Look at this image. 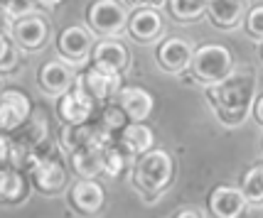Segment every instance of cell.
I'll return each mask as SVG.
<instances>
[{"label": "cell", "instance_id": "1", "mask_svg": "<svg viewBox=\"0 0 263 218\" xmlns=\"http://www.w3.org/2000/svg\"><path fill=\"white\" fill-rule=\"evenodd\" d=\"M204 96L224 125H241L256 101V76L253 71H231L227 79L209 83Z\"/></svg>", "mask_w": 263, "mask_h": 218}, {"label": "cell", "instance_id": "2", "mask_svg": "<svg viewBox=\"0 0 263 218\" xmlns=\"http://www.w3.org/2000/svg\"><path fill=\"white\" fill-rule=\"evenodd\" d=\"M172 177H175V162L167 149L150 147L133 162V182L145 194V199H150V194L160 196L172 184Z\"/></svg>", "mask_w": 263, "mask_h": 218}, {"label": "cell", "instance_id": "3", "mask_svg": "<svg viewBox=\"0 0 263 218\" xmlns=\"http://www.w3.org/2000/svg\"><path fill=\"white\" fill-rule=\"evenodd\" d=\"M190 69L197 81L209 86V83L227 79L234 71V57H231L229 47L224 45H202L195 47V54L190 59Z\"/></svg>", "mask_w": 263, "mask_h": 218}, {"label": "cell", "instance_id": "4", "mask_svg": "<svg viewBox=\"0 0 263 218\" xmlns=\"http://www.w3.org/2000/svg\"><path fill=\"white\" fill-rule=\"evenodd\" d=\"M128 15L121 0H91L86 8V27L99 37H116L126 30Z\"/></svg>", "mask_w": 263, "mask_h": 218}, {"label": "cell", "instance_id": "5", "mask_svg": "<svg viewBox=\"0 0 263 218\" xmlns=\"http://www.w3.org/2000/svg\"><path fill=\"white\" fill-rule=\"evenodd\" d=\"M10 37L25 52H40L49 42L52 27H49V20H47L45 15L32 10V12H27V15H20V17L12 20Z\"/></svg>", "mask_w": 263, "mask_h": 218}, {"label": "cell", "instance_id": "6", "mask_svg": "<svg viewBox=\"0 0 263 218\" xmlns=\"http://www.w3.org/2000/svg\"><path fill=\"white\" fill-rule=\"evenodd\" d=\"M93 96L86 89L81 79L77 76L74 83L69 86L64 93H59V101H57V115L62 118V123H71V125H79V123H86L91 120L93 115Z\"/></svg>", "mask_w": 263, "mask_h": 218}, {"label": "cell", "instance_id": "7", "mask_svg": "<svg viewBox=\"0 0 263 218\" xmlns=\"http://www.w3.org/2000/svg\"><path fill=\"white\" fill-rule=\"evenodd\" d=\"M10 135H12V140L34 147L40 160L47 157V155H52V152H57L54 140L49 138V118H47V113L42 108H32L30 118H27L15 133H10Z\"/></svg>", "mask_w": 263, "mask_h": 218}, {"label": "cell", "instance_id": "8", "mask_svg": "<svg viewBox=\"0 0 263 218\" xmlns=\"http://www.w3.org/2000/svg\"><path fill=\"white\" fill-rule=\"evenodd\" d=\"M93 49V32L79 25H69L64 27L57 37V52L62 61H67L69 67H79L91 57Z\"/></svg>", "mask_w": 263, "mask_h": 218}, {"label": "cell", "instance_id": "9", "mask_svg": "<svg viewBox=\"0 0 263 218\" xmlns=\"http://www.w3.org/2000/svg\"><path fill=\"white\" fill-rule=\"evenodd\" d=\"M27 174H30V184L45 196H54L67 186V167L57 157V152L37 160V164Z\"/></svg>", "mask_w": 263, "mask_h": 218}, {"label": "cell", "instance_id": "10", "mask_svg": "<svg viewBox=\"0 0 263 218\" xmlns=\"http://www.w3.org/2000/svg\"><path fill=\"white\" fill-rule=\"evenodd\" d=\"M114 138L116 135L106 133V130L99 125V120H96V123L86 120V123H79V125L64 123L62 130H59V147L64 149L67 155H71V152L86 147V145H108Z\"/></svg>", "mask_w": 263, "mask_h": 218}, {"label": "cell", "instance_id": "11", "mask_svg": "<svg viewBox=\"0 0 263 218\" xmlns=\"http://www.w3.org/2000/svg\"><path fill=\"white\" fill-rule=\"evenodd\" d=\"M32 113V101L20 89H5L0 93V133H15Z\"/></svg>", "mask_w": 263, "mask_h": 218}, {"label": "cell", "instance_id": "12", "mask_svg": "<svg viewBox=\"0 0 263 218\" xmlns=\"http://www.w3.org/2000/svg\"><path fill=\"white\" fill-rule=\"evenodd\" d=\"M121 76H123V74L106 71V69H101V67H96V64L86 67V69H84V74H79L84 89L91 93L96 103H108L111 98H116V96H118L121 86H123V83H121Z\"/></svg>", "mask_w": 263, "mask_h": 218}, {"label": "cell", "instance_id": "13", "mask_svg": "<svg viewBox=\"0 0 263 218\" xmlns=\"http://www.w3.org/2000/svg\"><path fill=\"white\" fill-rule=\"evenodd\" d=\"M249 206V199L243 196L241 186H229V184H219L212 189L206 211L217 218H239Z\"/></svg>", "mask_w": 263, "mask_h": 218}, {"label": "cell", "instance_id": "14", "mask_svg": "<svg viewBox=\"0 0 263 218\" xmlns=\"http://www.w3.org/2000/svg\"><path fill=\"white\" fill-rule=\"evenodd\" d=\"M106 204V191L96 179H86L79 177V182L69 186V206L81 216H91L99 213Z\"/></svg>", "mask_w": 263, "mask_h": 218}, {"label": "cell", "instance_id": "15", "mask_svg": "<svg viewBox=\"0 0 263 218\" xmlns=\"http://www.w3.org/2000/svg\"><path fill=\"white\" fill-rule=\"evenodd\" d=\"M128 35L140 45H150L165 32V20L158 8H136L128 15Z\"/></svg>", "mask_w": 263, "mask_h": 218}, {"label": "cell", "instance_id": "16", "mask_svg": "<svg viewBox=\"0 0 263 218\" xmlns=\"http://www.w3.org/2000/svg\"><path fill=\"white\" fill-rule=\"evenodd\" d=\"M195 54V47L192 42H187L182 37H167L162 39L160 47H158V64L160 69L170 71V74H180L182 69L190 67V59Z\"/></svg>", "mask_w": 263, "mask_h": 218}, {"label": "cell", "instance_id": "17", "mask_svg": "<svg viewBox=\"0 0 263 218\" xmlns=\"http://www.w3.org/2000/svg\"><path fill=\"white\" fill-rule=\"evenodd\" d=\"M116 101L126 111L128 120H136V123L148 120L150 113H153V108H155L153 93H150L148 89H143V86H121Z\"/></svg>", "mask_w": 263, "mask_h": 218}, {"label": "cell", "instance_id": "18", "mask_svg": "<svg viewBox=\"0 0 263 218\" xmlns=\"http://www.w3.org/2000/svg\"><path fill=\"white\" fill-rule=\"evenodd\" d=\"M91 64H96V67H101L106 71L123 74L128 69V64H130V57H128V49L123 42H118V39H101L91 49Z\"/></svg>", "mask_w": 263, "mask_h": 218}, {"label": "cell", "instance_id": "19", "mask_svg": "<svg viewBox=\"0 0 263 218\" xmlns=\"http://www.w3.org/2000/svg\"><path fill=\"white\" fill-rule=\"evenodd\" d=\"M30 194V179L23 169L15 167H0V204H23Z\"/></svg>", "mask_w": 263, "mask_h": 218}, {"label": "cell", "instance_id": "20", "mask_svg": "<svg viewBox=\"0 0 263 218\" xmlns=\"http://www.w3.org/2000/svg\"><path fill=\"white\" fill-rule=\"evenodd\" d=\"M74 71L69 67L67 61H47L42 64V69H40V89L49 96H59V93H64L74 83Z\"/></svg>", "mask_w": 263, "mask_h": 218}, {"label": "cell", "instance_id": "21", "mask_svg": "<svg viewBox=\"0 0 263 218\" xmlns=\"http://www.w3.org/2000/svg\"><path fill=\"white\" fill-rule=\"evenodd\" d=\"M116 140H118V145L126 149L128 155H133V157L148 152L150 147H155V135H153V130L145 125V120H143V123L130 120V123L116 135Z\"/></svg>", "mask_w": 263, "mask_h": 218}, {"label": "cell", "instance_id": "22", "mask_svg": "<svg viewBox=\"0 0 263 218\" xmlns=\"http://www.w3.org/2000/svg\"><path fill=\"white\" fill-rule=\"evenodd\" d=\"M204 15L219 30H234L243 20V5L241 0H206Z\"/></svg>", "mask_w": 263, "mask_h": 218}, {"label": "cell", "instance_id": "23", "mask_svg": "<svg viewBox=\"0 0 263 218\" xmlns=\"http://www.w3.org/2000/svg\"><path fill=\"white\" fill-rule=\"evenodd\" d=\"M103 149L106 145H86V147L71 152V167L79 177L96 179L103 174Z\"/></svg>", "mask_w": 263, "mask_h": 218}, {"label": "cell", "instance_id": "24", "mask_svg": "<svg viewBox=\"0 0 263 218\" xmlns=\"http://www.w3.org/2000/svg\"><path fill=\"white\" fill-rule=\"evenodd\" d=\"M133 155H128L126 149L118 145V140H111L103 149V174L106 177H121L126 169H133Z\"/></svg>", "mask_w": 263, "mask_h": 218}, {"label": "cell", "instance_id": "25", "mask_svg": "<svg viewBox=\"0 0 263 218\" xmlns=\"http://www.w3.org/2000/svg\"><path fill=\"white\" fill-rule=\"evenodd\" d=\"M165 5L177 23H195L206 12V0H165Z\"/></svg>", "mask_w": 263, "mask_h": 218}, {"label": "cell", "instance_id": "26", "mask_svg": "<svg viewBox=\"0 0 263 218\" xmlns=\"http://www.w3.org/2000/svg\"><path fill=\"white\" fill-rule=\"evenodd\" d=\"M241 191L249 199V204H263V164H256L243 172Z\"/></svg>", "mask_w": 263, "mask_h": 218}, {"label": "cell", "instance_id": "27", "mask_svg": "<svg viewBox=\"0 0 263 218\" xmlns=\"http://www.w3.org/2000/svg\"><path fill=\"white\" fill-rule=\"evenodd\" d=\"M128 123H130V120H128L126 111L118 105V101H116V103H106L101 115H99V125H101L106 133H111V135H118Z\"/></svg>", "mask_w": 263, "mask_h": 218}, {"label": "cell", "instance_id": "28", "mask_svg": "<svg viewBox=\"0 0 263 218\" xmlns=\"http://www.w3.org/2000/svg\"><path fill=\"white\" fill-rule=\"evenodd\" d=\"M20 67V47L10 32H0V74L15 71Z\"/></svg>", "mask_w": 263, "mask_h": 218}, {"label": "cell", "instance_id": "29", "mask_svg": "<svg viewBox=\"0 0 263 218\" xmlns=\"http://www.w3.org/2000/svg\"><path fill=\"white\" fill-rule=\"evenodd\" d=\"M243 23H246V32H249L253 39L263 42V5L251 8V10L243 15Z\"/></svg>", "mask_w": 263, "mask_h": 218}, {"label": "cell", "instance_id": "30", "mask_svg": "<svg viewBox=\"0 0 263 218\" xmlns=\"http://www.w3.org/2000/svg\"><path fill=\"white\" fill-rule=\"evenodd\" d=\"M34 5H37L34 0H12V3H10V10H8V12H10L12 17H20V15L32 12Z\"/></svg>", "mask_w": 263, "mask_h": 218}, {"label": "cell", "instance_id": "31", "mask_svg": "<svg viewBox=\"0 0 263 218\" xmlns=\"http://www.w3.org/2000/svg\"><path fill=\"white\" fill-rule=\"evenodd\" d=\"M10 160V138L8 133H0V167H8Z\"/></svg>", "mask_w": 263, "mask_h": 218}, {"label": "cell", "instance_id": "32", "mask_svg": "<svg viewBox=\"0 0 263 218\" xmlns=\"http://www.w3.org/2000/svg\"><path fill=\"white\" fill-rule=\"evenodd\" d=\"M126 8H160V5H165V0H121Z\"/></svg>", "mask_w": 263, "mask_h": 218}, {"label": "cell", "instance_id": "33", "mask_svg": "<svg viewBox=\"0 0 263 218\" xmlns=\"http://www.w3.org/2000/svg\"><path fill=\"white\" fill-rule=\"evenodd\" d=\"M253 118H256V120H258V123H261L263 125V96H258V98H256V101H253Z\"/></svg>", "mask_w": 263, "mask_h": 218}, {"label": "cell", "instance_id": "34", "mask_svg": "<svg viewBox=\"0 0 263 218\" xmlns=\"http://www.w3.org/2000/svg\"><path fill=\"white\" fill-rule=\"evenodd\" d=\"M175 216H177V218H190V216H192V218H199V216H204V213H202L199 208L192 206V208H180V211H177Z\"/></svg>", "mask_w": 263, "mask_h": 218}, {"label": "cell", "instance_id": "35", "mask_svg": "<svg viewBox=\"0 0 263 218\" xmlns=\"http://www.w3.org/2000/svg\"><path fill=\"white\" fill-rule=\"evenodd\" d=\"M40 8H57V5H62V0H34Z\"/></svg>", "mask_w": 263, "mask_h": 218}, {"label": "cell", "instance_id": "36", "mask_svg": "<svg viewBox=\"0 0 263 218\" xmlns=\"http://www.w3.org/2000/svg\"><path fill=\"white\" fill-rule=\"evenodd\" d=\"M10 3H12V0H0V12H8V10H10Z\"/></svg>", "mask_w": 263, "mask_h": 218}, {"label": "cell", "instance_id": "37", "mask_svg": "<svg viewBox=\"0 0 263 218\" xmlns=\"http://www.w3.org/2000/svg\"><path fill=\"white\" fill-rule=\"evenodd\" d=\"M5 91V81H3V74H0V93Z\"/></svg>", "mask_w": 263, "mask_h": 218}, {"label": "cell", "instance_id": "38", "mask_svg": "<svg viewBox=\"0 0 263 218\" xmlns=\"http://www.w3.org/2000/svg\"><path fill=\"white\" fill-rule=\"evenodd\" d=\"M261 59H263V45H261Z\"/></svg>", "mask_w": 263, "mask_h": 218}]
</instances>
